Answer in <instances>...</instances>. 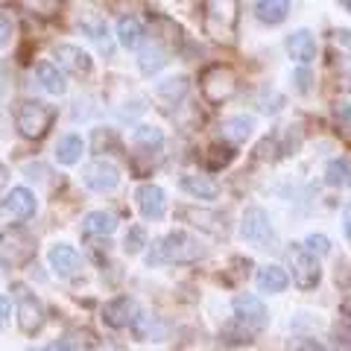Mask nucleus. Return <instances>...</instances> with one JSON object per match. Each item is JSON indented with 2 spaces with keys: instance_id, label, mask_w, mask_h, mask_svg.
<instances>
[{
  "instance_id": "nucleus-1",
  "label": "nucleus",
  "mask_w": 351,
  "mask_h": 351,
  "mask_svg": "<svg viewBox=\"0 0 351 351\" xmlns=\"http://www.w3.org/2000/svg\"><path fill=\"white\" fill-rule=\"evenodd\" d=\"M205 255L202 246L188 232H170L164 240L152 243V252L147 255V263H196Z\"/></svg>"
},
{
  "instance_id": "nucleus-13",
  "label": "nucleus",
  "mask_w": 351,
  "mask_h": 351,
  "mask_svg": "<svg viewBox=\"0 0 351 351\" xmlns=\"http://www.w3.org/2000/svg\"><path fill=\"white\" fill-rule=\"evenodd\" d=\"M50 267L59 278H76L82 272V258L80 252L68 243H56L50 249Z\"/></svg>"
},
{
  "instance_id": "nucleus-31",
  "label": "nucleus",
  "mask_w": 351,
  "mask_h": 351,
  "mask_svg": "<svg viewBox=\"0 0 351 351\" xmlns=\"http://www.w3.org/2000/svg\"><path fill=\"white\" fill-rule=\"evenodd\" d=\"M325 182L331 184V188H348V184H351V164H348V158H334V161H328V167H325Z\"/></svg>"
},
{
  "instance_id": "nucleus-32",
  "label": "nucleus",
  "mask_w": 351,
  "mask_h": 351,
  "mask_svg": "<svg viewBox=\"0 0 351 351\" xmlns=\"http://www.w3.org/2000/svg\"><path fill=\"white\" fill-rule=\"evenodd\" d=\"M234 161V147L232 144H211L205 152V167L208 170H223Z\"/></svg>"
},
{
  "instance_id": "nucleus-21",
  "label": "nucleus",
  "mask_w": 351,
  "mask_h": 351,
  "mask_svg": "<svg viewBox=\"0 0 351 351\" xmlns=\"http://www.w3.org/2000/svg\"><path fill=\"white\" fill-rule=\"evenodd\" d=\"M287 15H290V3H287V0H258V3H255V18L261 21V24L276 27Z\"/></svg>"
},
{
  "instance_id": "nucleus-34",
  "label": "nucleus",
  "mask_w": 351,
  "mask_h": 351,
  "mask_svg": "<svg viewBox=\"0 0 351 351\" xmlns=\"http://www.w3.org/2000/svg\"><path fill=\"white\" fill-rule=\"evenodd\" d=\"M132 138H135L138 147H147V149H158L164 144V132L158 126H138Z\"/></svg>"
},
{
  "instance_id": "nucleus-6",
  "label": "nucleus",
  "mask_w": 351,
  "mask_h": 351,
  "mask_svg": "<svg viewBox=\"0 0 351 351\" xmlns=\"http://www.w3.org/2000/svg\"><path fill=\"white\" fill-rule=\"evenodd\" d=\"M0 258L9 267H24L36 258V237L24 228H9V232L0 237Z\"/></svg>"
},
{
  "instance_id": "nucleus-2",
  "label": "nucleus",
  "mask_w": 351,
  "mask_h": 351,
  "mask_svg": "<svg viewBox=\"0 0 351 351\" xmlns=\"http://www.w3.org/2000/svg\"><path fill=\"white\" fill-rule=\"evenodd\" d=\"M53 120H56V108L38 100H24L15 108V126L24 138L29 141H41L47 132L53 129Z\"/></svg>"
},
{
  "instance_id": "nucleus-17",
  "label": "nucleus",
  "mask_w": 351,
  "mask_h": 351,
  "mask_svg": "<svg viewBox=\"0 0 351 351\" xmlns=\"http://www.w3.org/2000/svg\"><path fill=\"white\" fill-rule=\"evenodd\" d=\"M6 214L15 217V219H29L32 214H36V193L27 191V188H12L6 196Z\"/></svg>"
},
{
  "instance_id": "nucleus-27",
  "label": "nucleus",
  "mask_w": 351,
  "mask_h": 351,
  "mask_svg": "<svg viewBox=\"0 0 351 351\" xmlns=\"http://www.w3.org/2000/svg\"><path fill=\"white\" fill-rule=\"evenodd\" d=\"M82 152H85V144H82V138L80 135H64L59 144H56V161L59 164H76L82 158Z\"/></svg>"
},
{
  "instance_id": "nucleus-15",
  "label": "nucleus",
  "mask_w": 351,
  "mask_h": 351,
  "mask_svg": "<svg viewBox=\"0 0 351 351\" xmlns=\"http://www.w3.org/2000/svg\"><path fill=\"white\" fill-rule=\"evenodd\" d=\"M135 199H138L141 214H144L147 219H158L164 214V208H167V199H164V191L158 188V184H141Z\"/></svg>"
},
{
  "instance_id": "nucleus-37",
  "label": "nucleus",
  "mask_w": 351,
  "mask_h": 351,
  "mask_svg": "<svg viewBox=\"0 0 351 351\" xmlns=\"http://www.w3.org/2000/svg\"><path fill=\"white\" fill-rule=\"evenodd\" d=\"M287 351H325V346H319L311 337H295V339H290Z\"/></svg>"
},
{
  "instance_id": "nucleus-36",
  "label": "nucleus",
  "mask_w": 351,
  "mask_h": 351,
  "mask_svg": "<svg viewBox=\"0 0 351 351\" xmlns=\"http://www.w3.org/2000/svg\"><path fill=\"white\" fill-rule=\"evenodd\" d=\"M302 246H304V249H307V252H311V255L316 258V255H328V252H331V240H328L325 234H311V237H307Z\"/></svg>"
},
{
  "instance_id": "nucleus-48",
  "label": "nucleus",
  "mask_w": 351,
  "mask_h": 351,
  "mask_svg": "<svg viewBox=\"0 0 351 351\" xmlns=\"http://www.w3.org/2000/svg\"><path fill=\"white\" fill-rule=\"evenodd\" d=\"M343 9H348V12H351V0H343Z\"/></svg>"
},
{
  "instance_id": "nucleus-22",
  "label": "nucleus",
  "mask_w": 351,
  "mask_h": 351,
  "mask_svg": "<svg viewBox=\"0 0 351 351\" xmlns=\"http://www.w3.org/2000/svg\"><path fill=\"white\" fill-rule=\"evenodd\" d=\"M219 339H223L226 346H252L255 343V328H249L246 322H240V319H232L228 325H223Z\"/></svg>"
},
{
  "instance_id": "nucleus-41",
  "label": "nucleus",
  "mask_w": 351,
  "mask_h": 351,
  "mask_svg": "<svg viewBox=\"0 0 351 351\" xmlns=\"http://www.w3.org/2000/svg\"><path fill=\"white\" fill-rule=\"evenodd\" d=\"M337 117L351 129V106H339V108H337Z\"/></svg>"
},
{
  "instance_id": "nucleus-18",
  "label": "nucleus",
  "mask_w": 351,
  "mask_h": 351,
  "mask_svg": "<svg viewBox=\"0 0 351 351\" xmlns=\"http://www.w3.org/2000/svg\"><path fill=\"white\" fill-rule=\"evenodd\" d=\"M287 53L302 64L313 62L316 59V38L307 29H295V32L287 36Z\"/></svg>"
},
{
  "instance_id": "nucleus-38",
  "label": "nucleus",
  "mask_w": 351,
  "mask_h": 351,
  "mask_svg": "<svg viewBox=\"0 0 351 351\" xmlns=\"http://www.w3.org/2000/svg\"><path fill=\"white\" fill-rule=\"evenodd\" d=\"M12 18H9L6 12H0V47H3V44L9 41V38H12Z\"/></svg>"
},
{
  "instance_id": "nucleus-5",
  "label": "nucleus",
  "mask_w": 351,
  "mask_h": 351,
  "mask_svg": "<svg viewBox=\"0 0 351 351\" xmlns=\"http://www.w3.org/2000/svg\"><path fill=\"white\" fill-rule=\"evenodd\" d=\"M202 21H205V32L214 41H234V27H237V12L234 3H205L202 6Z\"/></svg>"
},
{
  "instance_id": "nucleus-40",
  "label": "nucleus",
  "mask_w": 351,
  "mask_h": 351,
  "mask_svg": "<svg viewBox=\"0 0 351 351\" xmlns=\"http://www.w3.org/2000/svg\"><path fill=\"white\" fill-rule=\"evenodd\" d=\"M12 316V307H9V299L0 295V325H6V319Z\"/></svg>"
},
{
  "instance_id": "nucleus-33",
  "label": "nucleus",
  "mask_w": 351,
  "mask_h": 351,
  "mask_svg": "<svg viewBox=\"0 0 351 351\" xmlns=\"http://www.w3.org/2000/svg\"><path fill=\"white\" fill-rule=\"evenodd\" d=\"M82 29L88 32V38H91L97 47H100L106 56H112V50H114V44H112V36H108V27L103 24V21H85Z\"/></svg>"
},
{
  "instance_id": "nucleus-4",
  "label": "nucleus",
  "mask_w": 351,
  "mask_h": 351,
  "mask_svg": "<svg viewBox=\"0 0 351 351\" xmlns=\"http://www.w3.org/2000/svg\"><path fill=\"white\" fill-rule=\"evenodd\" d=\"M12 295H15V316H18V328L27 337H36L44 328V304L36 299V293H29L24 284H12Z\"/></svg>"
},
{
  "instance_id": "nucleus-3",
  "label": "nucleus",
  "mask_w": 351,
  "mask_h": 351,
  "mask_svg": "<svg viewBox=\"0 0 351 351\" xmlns=\"http://www.w3.org/2000/svg\"><path fill=\"white\" fill-rule=\"evenodd\" d=\"M199 88L211 106H223L237 94V73L228 64H208L199 76Z\"/></svg>"
},
{
  "instance_id": "nucleus-45",
  "label": "nucleus",
  "mask_w": 351,
  "mask_h": 351,
  "mask_svg": "<svg viewBox=\"0 0 351 351\" xmlns=\"http://www.w3.org/2000/svg\"><path fill=\"white\" fill-rule=\"evenodd\" d=\"M41 351H64V346L62 343H50V346H44Z\"/></svg>"
},
{
  "instance_id": "nucleus-8",
  "label": "nucleus",
  "mask_w": 351,
  "mask_h": 351,
  "mask_svg": "<svg viewBox=\"0 0 351 351\" xmlns=\"http://www.w3.org/2000/svg\"><path fill=\"white\" fill-rule=\"evenodd\" d=\"M240 234L243 240H249L252 246L258 249H269L276 234H272V226H269V217L263 208H246L243 214V223H240Z\"/></svg>"
},
{
  "instance_id": "nucleus-14",
  "label": "nucleus",
  "mask_w": 351,
  "mask_h": 351,
  "mask_svg": "<svg viewBox=\"0 0 351 351\" xmlns=\"http://www.w3.org/2000/svg\"><path fill=\"white\" fill-rule=\"evenodd\" d=\"M53 56H56L62 68L68 73H73V76H88L94 68L91 56H88L82 47H73V44H59V47L53 50Z\"/></svg>"
},
{
  "instance_id": "nucleus-26",
  "label": "nucleus",
  "mask_w": 351,
  "mask_h": 351,
  "mask_svg": "<svg viewBox=\"0 0 351 351\" xmlns=\"http://www.w3.org/2000/svg\"><path fill=\"white\" fill-rule=\"evenodd\" d=\"M287 284H290V276L281 267H263L258 272V290L261 293H281V290H287Z\"/></svg>"
},
{
  "instance_id": "nucleus-9",
  "label": "nucleus",
  "mask_w": 351,
  "mask_h": 351,
  "mask_svg": "<svg viewBox=\"0 0 351 351\" xmlns=\"http://www.w3.org/2000/svg\"><path fill=\"white\" fill-rule=\"evenodd\" d=\"M179 217L184 219V223L202 228V232L214 234V237H226L228 234L226 214H219V211H208V208H191V205H184V208H179Z\"/></svg>"
},
{
  "instance_id": "nucleus-23",
  "label": "nucleus",
  "mask_w": 351,
  "mask_h": 351,
  "mask_svg": "<svg viewBox=\"0 0 351 351\" xmlns=\"http://www.w3.org/2000/svg\"><path fill=\"white\" fill-rule=\"evenodd\" d=\"M182 191L196 196V199H217L219 196L217 182L205 179V176H182Z\"/></svg>"
},
{
  "instance_id": "nucleus-12",
  "label": "nucleus",
  "mask_w": 351,
  "mask_h": 351,
  "mask_svg": "<svg viewBox=\"0 0 351 351\" xmlns=\"http://www.w3.org/2000/svg\"><path fill=\"white\" fill-rule=\"evenodd\" d=\"M82 179L91 191L97 193H106V191H114L117 182H120V173L112 161H91L88 167L82 170Z\"/></svg>"
},
{
  "instance_id": "nucleus-35",
  "label": "nucleus",
  "mask_w": 351,
  "mask_h": 351,
  "mask_svg": "<svg viewBox=\"0 0 351 351\" xmlns=\"http://www.w3.org/2000/svg\"><path fill=\"white\" fill-rule=\"evenodd\" d=\"M147 246V232L141 226H132L129 232H126V240H123V249L129 252V255H138L141 249Z\"/></svg>"
},
{
  "instance_id": "nucleus-28",
  "label": "nucleus",
  "mask_w": 351,
  "mask_h": 351,
  "mask_svg": "<svg viewBox=\"0 0 351 351\" xmlns=\"http://www.w3.org/2000/svg\"><path fill=\"white\" fill-rule=\"evenodd\" d=\"M64 351H97V337L88 328H71L62 339Z\"/></svg>"
},
{
  "instance_id": "nucleus-11",
  "label": "nucleus",
  "mask_w": 351,
  "mask_h": 351,
  "mask_svg": "<svg viewBox=\"0 0 351 351\" xmlns=\"http://www.w3.org/2000/svg\"><path fill=\"white\" fill-rule=\"evenodd\" d=\"M135 319H138V304L129 295H117V299H112L103 307V322L108 328H114V331L135 325Z\"/></svg>"
},
{
  "instance_id": "nucleus-10",
  "label": "nucleus",
  "mask_w": 351,
  "mask_h": 351,
  "mask_svg": "<svg viewBox=\"0 0 351 351\" xmlns=\"http://www.w3.org/2000/svg\"><path fill=\"white\" fill-rule=\"evenodd\" d=\"M234 316L240 322H246L249 328H255V331H261V328H267L269 322V313H267V307H263V302L258 299V295H252V293H240L234 295Z\"/></svg>"
},
{
  "instance_id": "nucleus-7",
  "label": "nucleus",
  "mask_w": 351,
  "mask_h": 351,
  "mask_svg": "<svg viewBox=\"0 0 351 351\" xmlns=\"http://www.w3.org/2000/svg\"><path fill=\"white\" fill-rule=\"evenodd\" d=\"M287 255H290V267H293V281H295V287H302V290L319 287V281H322L319 261H316L302 243H293Z\"/></svg>"
},
{
  "instance_id": "nucleus-19",
  "label": "nucleus",
  "mask_w": 351,
  "mask_h": 351,
  "mask_svg": "<svg viewBox=\"0 0 351 351\" xmlns=\"http://www.w3.org/2000/svg\"><path fill=\"white\" fill-rule=\"evenodd\" d=\"M132 331H135V337L141 339V343H161L164 337H167V325H164L158 316H149V313H138L135 325H132Z\"/></svg>"
},
{
  "instance_id": "nucleus-16",
  "label": "nucleus",
  "mask_w": 351,
  "mask_h": 351,
  "mask_svg": "<svg viewBox=\"0 0 351 351\" xmlns=\"http://www.w3.org/2000/svg\"><path fill=\"white\" fill-rule=\"evenodd\" d=\"M167 56H170V47L158 38H149L144 47H141V56H138V64L144 73H156L167 64Z\"/></svg>"
},
{
  "instance_id": "nucleus-39",
  "label": "nucleus",
  "mask_w": 351,
  "mask_h": 351,
  "mask_svg": "<svg viewBox=\"0 0 351 351\" xmlns=\"http://www.w3.org/2000/svg\"><path fill=\"white\" fill-rule=\"evenodd\" d=\"M337 343H343V346L351 343V319H339V325H337Z\"/></svg>"
},
{
  "instance_id": "nucleus-30",
  "label": "nucleus",
  "mask_w": 351,
  "mask_h": 351,
  "mask_svg": "<svg viewBox=\"0 0 351 351\" xmlns=\"http://www.w3.org/2000/svg\"><path fill=\"white\" fill-rule=\"evenodd\" d=\"M141 36H144V29H141V21L138 18H132V15H123L117 21V38L123 47H138L141 44Z\"/></svg>"
},
{
  "instance_id": "nucleus-47",
  "label": "nucleus",
  "mask_w": 351,
  "mask_h": 351,
  "mask_svg": "<svg viewBox=\"0 0 351 351\" xmlns=\"http://www.w3.org/2000/svg\"><path fill=\"white\" fill-rule=\"evenodd\" d=\"M103 351H123V348H120V346H108V348H103Z\"/></svg>"
},
{
  "instance_id": "nucleus-46",
  "label": "nucleus",
  "mask_w": 351,
  "mask_h": 351,
  "mask_svg": "<svg viewBox=\"0 0 351 351\" xmlns=\"http://www.w3.org/2000/svg\"><path fill=\"white\" fill-rule=\"evenodd\" d=\"M6 176H9V173H6V167H3V164H0V188H3V184H6Z\"/></svg>"
},
{
  "instance_id": "nucleus-29",
  "label": "nucleus",
  "mask_w": 351,
  "mask_h": 351,
  "mask_svg": "<svg viewBox=\"0 0 351 351\" xmlns=\"http://www.w3.org/2000/svg\"><path fill=\"white\" fill-rule=\"evenodd\" d=\"M252 129H255V120L246 117V114H237V117H232V120H226L223 123V138L240 144V141H246L252 135Z\"/></svg>"
},
{
  "instance_id": "nucleus-20",
  "label": "nucleus",
  "mask_w": 351,
  "mask_h": 351,
  "mask_svg": "<svg viewBox=\"0 0 351 351\" xmlns=\"http://www.w3.org/2000/svg\"><path fill=\"white\" fill-rule=\"evenodd\" d=\"M114 228H117V219L108 211H91L82 219V234L85 237H108Z\"/></svg>"
},
{
  "instance_id": "nucleus-24",
  "label": "nucleus",
  "mask_w": 351,
  "mask_h": 351,
  "mask_svg": "<svg viewBox=\"0 0 351 351\" xmlns=\"http://www.w3.org/2000/svg\"><path fill=\"white\" fill-rule=\"evenodd\" d=\"M184 94H188V80H184V76H173L167 82H158V88H156V100L161 106H176Z\"/></svg>"
},
{
  "instance_id": "nucleus-43",
  "label": "nucleus",
  "mask_w": 351,
  "mask_h": 351,
  "mask_svg": "<svg viewBox=\"0 0 351 351\" xmlns=\"http://www.w3.org/2000/svg\"><path fill=\"white\" fill-rule=\"evenodd\" d=\"M295 82H299V91H307V71L295 73Z\"/></svg>"
},
{
  "instance_id": "nucleus-44",
  "label": "nucleus",
  "mask_w": 351,
  "mask_h": 351,
  "mask_svg": "<svg viewBox=\"0 0 351 351\" xmlns=\"http://www.w3.org/2000/svg\"><path fill=\"white\" fill-rule=\"evenodd\" d=\"M346 237H348V243H351V205L346 208Z\"/></svg>"
},
{
  "instance_id": "nucleus-25",
  "label": "nucleus",
  "mask_w": 351,
  "mask_h": 351,
  "mask_svg": "<svg viewBox=\"0 0 351 351\" xmlns=\"http://www.w3.org/2000/svg\"><path fill=\"white\" fill-rule=\"evenodd\" d=\"M36 76H38V82L47 88L50 94H64V91H68V82H64V76H62V71L56 68V64L38 62L36 64Z\"/></svg>"
},
{
  "instance_id": "nucleus-42",
  "label": "nucleus",
  "mask_w": 351,
  "mask_h": 351,
  "mask_svg": "<svg viewBox=\"0 0 351 351\" xmlns=\"http://www.w3.org/2000/svg\"><path fill=\"white\" fill-rule=\"evenodd\" d=\"M339 313H343V319H351V295H348V299H343V304H339Z\"/></svg>"
}]
</instances>
